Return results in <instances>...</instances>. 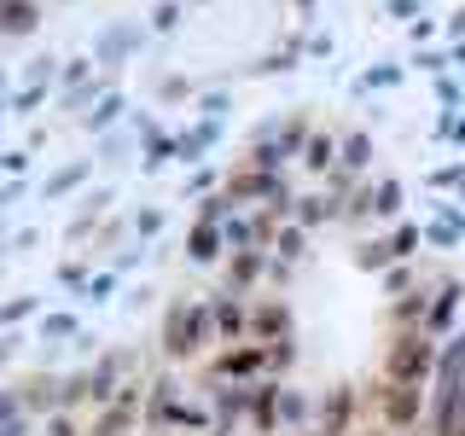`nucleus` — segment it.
I'll return each instance as SVG.
<instances>
[{
	"mask_svg": "<svg viewBox=\"0 0 465 436\" xmlns=\"http://www.w3.org/2000/svg\"><path fill=\"white\" fill-rule=\"evenodd\" d=\"M309 140H314V123H309V116H285V128L268 123L251 140V164L256 169H280L285 157H302V152H309Z\"/></svg>",
	"mask_w": 465,
	"mask_h": 436,
	"instance_id": "nucleus-5",
	"label": "nucleus"
},
{
	"mask_svg": "<svg viewBox=\"0 0 465 436\" xmlns=\"http://www.w3.org/2000/svg\"><path fill=\"white\" fill-rule=\"evenodd\" d=\"M12 396H18L35 419H53V413H64V378L58 372H29L12 384Z\"/></svg>",
	"mask_w": 465,
	"mask_h": 436,
	"instance_id": "nucleus-7",
	"label": "nucleus"
},
{
	"mask_svg": "<svg viewBox=\"0 0 465 436\" xmlns=\"http://www.w3.org/2000/svg\"><path fill=\"white\" fill-rule=\"evenodd\" d=\"M355 407L361 396L349 384H331L326 401H320V419H314V436H349V425H355Z\"/></svg>",
	"mask_w": 465,
	"mask_h": 436,
	"instance_id": "nucleus-9",
	"label": "nucleus"
},
{
	"mask_svg": "<svg viewBox=\"0 0 465 436\" xmlns=\"http://www.w3.org/2000/svg\"><path fill=\"white\" fill-rule=\"evenodd\" d=\"M460 436H465V431H460Z\"/></svg>",
	"mask_w": 465,
	"mask_h": 436,
	"instance_id": "nucleus-28",
	"label": "nucleus"
},
{
	"mask_svg": "<svg viewBox=\"0 0 465 436\" xmlns=\"http://www.w3.org/2000/svg\"><path fill=\"white\" fill-rule=\"evenodd\" d=\"M372 401H378V419H384V431H413L419 419L430 413V390H425V384H384V378H378Z\"/></svg>",
	"mask_w": 465,
	"mask_h": 436,
	"instance_id": "nucleus-6",
	"label": "nucleus"
},
{
	"mask_svg": "<svg viewBox=\"0 0 465 436\" xmlns=\"http://www.w3.org/2000/svg\"><path fill=\"white\" fill-rule=\"evenodd\" d=\"M262 268H268V251H232V262H227V291H251L262 280Z\"/></svg>",
	"mask_w": 465,
	"mask_h": 436,
	"instance_id": "nucleus-14",
	"label": "nucleus"
},
{
	"mask_svg": "<svg viewBox=\"0 0 465 436\" xmlns=\"http://www.w3.org/2000/svg\"><path fill=\"white\" fill-rule=\"evenodd\" d=\"M436 367H442V338H430L425 326H407L384 343V361H378V378L384 384H436Z\"/></svg>",
	"mask_w": 465,
	"mask_h": 436,
	"instance_id": "nucleus-2",
	"label": "nucleus"
},
{
	"mask_svg": "<svg viewBox=\"0 0 465 436\" xmlns=\"http://www.w3.org/2000/svg\"><path fill=\"white\" fill-rule=\"evenodd\" d=\"M302 233H309V227H285L280 239H273V244H280V256H285V262H297V256H302Z\"/></svg>",
	"mask_w": 465,
	"mask_h": 436,
	"instance_id": "nucleus-20",
	"label": "nucleus"
},
{
	"mask_svg": "<svg viewBox=\"0 0 465 436\" xmlns=\"http://www.w3.org/2000/svg\"><path fill=\"white\" fill-rule=\"evenodd\" d=\"M244 291H222V297H215L210 302V309H215V338H222V343H244V338H251V309H244Z\"/></svg>",
	"mask_w": 465,
	"mask_h": 436,
	"instance_id": "nucleus-12",
	"label": "nucleus"
},
{
	"mask_svg": "<svg viewBox=\"0 0 465 436\" xmlns=\"http://www.w3.org/2000/svg\"><path fill=\"white\" fill-rule=\"evenodd\" d=\"M76 314H41V338H76Z\"/></svg>",
	"mask_w": 465,
	"mask_h": 436,
	"instance_id": "nucleus-18",
	"label": "nucleus"
},
{
	"mask_svg": "<svg viewBox=\"0 0 465 436\" xmlns=\"http://www.w3.org/2000/svg\"><path fill=\"white\" fill-rule=\"evenodd\" d=\"M157 227H163V215H157V210H145V215H140V222H134V233H140V239H152V233H157Z\"/></svg>",
	"mask_w": 465,
	"mask_h": 436,
	"instance_id": "nucleus-25",
	"label": "nucleus"
},
{
	"mask_svg": "<svg viewBox=\"0 0 465 436\" xmlns=\"http://www.w3.org/2000/svg\"><path fill=\"white\" fill-rule=\"evenodd\" d=\"M367 164H372V140H367V134H349V140H343V164H338V169H343V174H361Z\"/></svg>",
	"mask_w": 465,
	"mask_h": 436,
	"instance_id": "nucleus-17",
	"label": "nucleus"
},
{
	"mask_svg": "<svg viewBox=\"0 0 465 436\" xmlns=\"http://www.w3.org/2000/svg\"><path fill=\"white\" fill-rule=\"evenodd\" d=\"M413 244H419V227H396L390 251H396V262H407V256H413Z\"/></svg>",
	"mask_w": 465,
	"mask_h": 436,
	"instance_id": "nucleus-22",
	"label": "nucleus"
},
{
	"mask_svg": "<svg viewBox=\"0 0 465 436\" xmlns=\"http://www.w3.org/2000/svg\"><path fill=\"white\" fill-rule=\"evenodd\" d=\"M460 302H465V280H436L430 285V314H425V332H430V338H454Z\"/></svg>",
	"mask_w": 465,
	"mask_h": 436,
	"instance_id": "nucleus-8",
	"label": "nucleus"
},
{
	"mask_svg": "<svg viewBox=\"0 0 465 436\" xmlns=\"http://www.w3.org/2000/svg\"><path fill=\"white\" fill-rule=\"evenodd\" d=\"M390 262H396V251H390V239H361L355 244V268H390Z\"/></svg>",
	"mask_w": 465,
	"mask_h": 436,
	"instance_id": "nucleus-16",
	"label": "nucleus"
},
{
	"mask_svg": "<svg viewBox=\"0 0 465 436\" xmlns=\"http://www.w3.org/2000/svg\"><path fill=\"white\" fill-rule=\"evenodd\" d=\"M302 164H309L314 174L338 169V164H343V140L331 134V128H326V134H320V128H314V140H309V152H302Z\"/></svg>",
	"mask_w": 465,
	"mask_h": 436,
	"instance_id": "nucleus-15",
	"label": "nucleus"
},
{
	"mask_svg": "<svg viewBox=\"0 0 465 436\" xmlns=\"http://www.w3.org/2000/svg\"><path fill=\"white\" fill-rule=\"evenodd\" d=\"M41 436H82V431L70 413H53V419H41Z\"/></svg>",
	"mask_w": 465,
	"mask_h": 436,
	"instance_id": "nucleus-21",
	"label": "nucleus"
},
{
	"mask_svg": "<svg viewBox=\"0 0 465 436\" xmlns=\"http://www.w3.org/2000/svg\"><path fill=\"white\" fill-rule=\"evenodd\" d=\"M460 64H465V47H460Z\"/></svg>",
	"mask_w": 465,
	"mask_h": 436,
	"instance_id": "nucleus-27",
	"label": "nucleus"
},
{
	"mask_svg": "<svg viewBox=\"0 0 465 436\" xmlns=\"http://www.w3.org/2000/svg\"><path fill=\"white\" fill-rule=\"evenodd\" d=\"M251 338L256 343H285L291 338V302H280V297L251 302Z\"/></svg>",
	"mask_w": 465,
	"mask_h": 436,
	"instance_id": "nucleus-10",
	"label": "nucleus"
},
{
	"mask_svg": "<svg viewBox=\"0 0 465 436\" xmlns=\"http://www.w3.org/2000/svg\"><path fill=\"white\" fill-rule=\"evenodd\" d=\"M29 314H35V297H18V302H6V314H0V320L18 326V320H29Z\"/></svg>",
	"mask_w": 465,
	"mask_h": 436,
	"instance_id": "nucleus-24",
	"label": "nucleus"
},
{
	"mask_svg": "<svg viewBox=\"0 0 465 436\" xmlns=\"http://www.w3.org/2000/svg\"><path fill=\"white\" fill-rule=\"evenodd\" d=\"M222 251H232L227 222H222V215H198L193 233H186V256H193V262H215Z\"/></svg>",
	"mask_w": 465,
	"mask_h": 436,
	"instance_id": "nucleus-11",
	"label": "nucleus"
},
{
	"mask_svg": "<svg viewBox=\"0 0 465 436\" xmlns=\"http://www.w3.org/2000/svg\"><path fill=\"white\" fill-rule=\"evenodd\" d=\"M82 174H87V169H64V174H53V181H47V198H58V193H70V186H76Z\"/></svg>",
	"mask_w": 465,
	"mask_h": 436,
	"instance_id": "nucleus-23",
	"label": "nucleus"
},
{
	"mask_svg": "<svg viewBox=\"0 0 465 436\" xmlns=\"http://www.w3.org/2000/svg\"><path fill=\"white\" fill-rule=\"evenodd\" d=\"M430 436H460L465 431V326L442 343V367L430 384V413H425Z\"/></svg>",
	"mask_w": 465,
	"mask_h": 436,
	"instance_id": "nucleus-1",
	"label": "nucleus"
},
{
	"mask_svg": "<svg viewBox=\"0 0 465 436\" xmlns=\"http://www.w3.org/2000/svg\"><path fill=\"white\" fill-rule=\"evenodd\" d=\"M174 18H181V6H174V0H163V6H157V18H152V24H157V29H174Z\"/></svg>",
	"mask_w": 465,
	"mask_h": 436,
	"instance_id": "nucleus-26",
	"label": "nucleus"
},
{
	"mask_svg": "<svg viewBox=\"0 0 465 436\" xmlns=\"http://www.w3.org/2000/svg\"><path fill=\"white\" fill-rule=\"evenodd\" d=\"M116 111H123V99H116V94H105V99H99V111H87L82 123H87V128H105V123H111Z\"/></svg>",
	"mask_w": 465,
	"mask_h": 436,
	"instance_id": "nucleus-19",
	"label": "nucleus"
},
{
	"mask_svg": "<svg viewBox=\"0 0 465 436\" xmlns=\"http://www.w3.org/2000/svg\"><path fill=\"white\" fill-rule=\"evenodd\" d=\"M163 355L169 361H193L203 343H222L215 338V309L203 297H181V302H169V314H163Z\"/></svg>",
	"mask_w": 465,
	"mask_h": 436,
	"instance_id": "nucleus-3",
	"label": "nucleus"
},
{
	"mask_svg": "<svg viewBox=\"0 0 465 436\" xmlns=\"http://www.w3.org/2000/svg\"><path fill=\"white\" fill-rule=\"evenodd\" d=\"M35 24H41V0H0V35L6 41L35 35Z\"/></svg>",
	"mask_w": 465,
	"mask_h": 436,
	"instance_id": "nucleus-13",
	"label": "nucleus"
},
{
	"mask_svg": "<svg viewBox=\"0 0 465 436\" xmlns=\"http://www.w3.org/2000/svg\"><path fill=\"white\" fill-rule=\"evenodd\" d=\"M210 378L215 384H262V378H273V343H227L222 355L210 361Z\"/></svg>",
	"mask_w": 465,
	"mask_h": 436,
	"instance_id": "nucleus-4",
	"label": "nucleus"
}]
</instances>
